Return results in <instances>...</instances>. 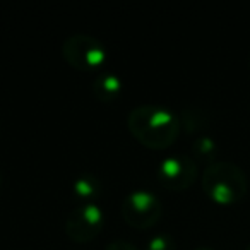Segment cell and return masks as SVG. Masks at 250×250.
Here are the masks:
<instances>
[{
    "label": "cell",
    "instance_id": "1",
    "mask_svg": "<svg viewBox=\"0 0 250 250\" xmlns=\"http://www.w3.org/2000/svg\"><path fill=\"white\" fill-rule=\"evenodd\" d=\"M129 129L139 143L151 149H165L178 134V120L171 111L158 106H139L129 117Z\"/></svg>",
    "mask_w": 250,
    "mask_h": 250
},
{
    "label": "cell",
    "instance_id": "2",
    "mask_svg": "<svg viewBox=\"0 0 250 250\" xmlns=\"http://www.w3.org/2000/svg\"><path fill=\"white\" fill-rule=\"evenodd\" d=\"M202 187L214 202L231 204L245 192V177L235 165L218 163L206 170Z\"/></svg>",
    "mask_w": 250,
    "mask_h": 250
},
{
    "label": "cell",
    "instance_id": "3",
    "mask_svg": "<svg viewBox=\"0 0 250 250\" xmlns=\"http://www.w3.org/2000/svg\"><path fill=\"white\" fill-rule=\"evenodd\" d=\"M63 57L74 69L91 70L103 65L106 52L103 45L93 36L76 35L70 36L63 45Z\"/></svg>",
    "mask_w": 250,
    "mask_h": 250
},
{
    "label": "cell",
    "instance_id": "4",
    "mask_svg": "<svg viewBox=\"0 0 250 250\" xmlns=\"http://www.w3.org/2000/svg\"><path fill=\"white\" fill-rule=\"evenodd\" d=\"M122 214L129 225L136 228H147L158 221L161 214V204L153 194L137 190L124 201Z\"/></svg>",
    "mask_w": 250,
    "mask_h": 250
},
{
    "label": "cell",
    "instance_id": "5",
    "mask_svg": "<svg viewBox=\"0 0 250 250\" xmlns=\"http://www.w3.org/2000/svg\"><path fill=\"white\" fill-rule=\"evenodd\" d=\"M101 223H103V212L98 206H79L70 211L67 218V235L76 242H89L98 235Z\"/></svg>",
    "mask_w": 250,
    "mask_h": 250
},
{
    "label": "cell",
    "instance_id": "6",
    "mask_svg": "<svg viewBox=\"0 0 250 250\" xmlns=\"http://www.w3.org/2000/svg\"><path fill=\"white\" fill-rule=\"evenodd\" d=\"M195 178V165L188 158L171 156L161 163L160 180L163 185L173 190L188 187Z\"/></svg>",
    "mask_w": 250,
    "mask_h": 250
},
{
    "label": "cell",
    "instance_id": "7",
    "mask_svg": "<svg viewBox=\"0 0 250 250\" xmlns=\"http://www.w3.org/2000/svg\"><path fill=\"white\" fill-rule=\"evenodd\" d=\"M120 79H118L117 76H113V74H104V76H101L100 79L96 81V84H94V89H96L98 96L100 98H115L118 93H120Z\"/></svg>",
    "mask_w": 250,
    "mask_h": 250
},
{
    "label": "cell",
    "instance_id": "8",
    "mask_svg": "<svg viewBox=\"0 0 250 250\" xmlns=\"http://www.w3.org/2000/svg\"><path fill=\"white\" fill-rule=\"evenodd\" d=\"M94 188H96V180L94 178H79L76 184V190L79 195H91L94 192Z\"/></svg>",
    "mask_w": 250,
    "mask_h": 250
},
{
    "label": "cell",
    "instance_id": "9",
    "mask_svg": "<svg viewBox=\"0 0 250 250\" xmlns=\"http://www.w3.org/2000/svg\"><path fill=\"white\" fill-rule=\"evenodd\" d=\"M147 250H173V243L168 236H154L147 245Z\"/></svg>",
    "mask_w": 250,
    "mask_h": 250
},
{
    "label": "cell",
    "instance_id": "10",
    "mask_svg": "<svg viewBox=\"0 0 250 250\" xmlns=\"http://www.w3.org/2000/svg\"><path fill=\"white\" fill-rule=\"evenodd\" d=\"M106 250H137V249L127 242H115V243H111Z\"/></svg>",
    "mask_w": 250,
    "mask_h": 250
},
{
    "label": "cell",
    "instance_id": "11",
    "mask_svg": "<svg viewBox=\"0 0 250 250\" xmlns=\"http://www.w3.org/2000/svg\"><path fill=\"white\" fill-rule=\"evenodd\" d=\"M197 250H211V249H197Z\"/></svg>",
    "mask_w": 250,
    "mask_h": 250
},
{
    "label": "cell",
    "instance_id": "12",
    "mask_svg": "<svg viewBox=\"0 0 250 250\" xmlns=\"http://www.w3.org/2000/svg\"><path fill=\"white\" fill-rule=\"evenodd\" d=\"M249 250H250V249H249Z\"/></svg>",
    "mask_w": 250,
    "mask_h": 250
}]
</instances>
